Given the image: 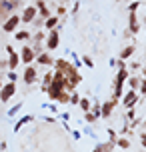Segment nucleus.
<instances>
[{"label": "nucleus", "mask_w": 146, "mask_h": 152, "mask_svg": "<svg viewBox=\"0 0 146 152\" xmlns=\"http://www.w3.org/2000/svg\"><path fill=\"white\" fill-rule=\"evenodd\" d=\"M78 104H80V108H82L84 112H88V110H90V100L82 98V100H78Z\"/></svg>", "instance_id": "obj_18"}, {"label": "nucleus", "mask_w": 146, "mask_h": 152, "mask_svg": "<svg viewBox=\"0 0 146 152\" xmlns=\"http://www.w3.org/2000/svg\"><path fill=\"white\" fill-rule=\"evenodd\" d=\"M50 80H52V72H48V74L44 76V88H46L48 84H50Z\"/></svg>", "instance_id": "obj_23"}, {"label": "nucleus", "mask_w": 146, "mask_h": 152, "mask_svg": "<svg viewBox=\"0 0 146 152\" xmlns=\"http://www.w3.org/2000/svg\"><path fill=\"white\" fill-rule=\"evenodd\" d=\"M58 42H60L58 32H56V28H52V30H50V34H48V38H46V48H48V50H54V48L58 46Z\"/></svg>", "instance_id": "obj_6"}, {"label": "nucleus", "mask_w": 146, "mask_h": 152, "mask_svg": "<svg viewBox=\"0 0 146 152\" xmlns=\"http://www.w3.org/2000/svg\"><path fill=\"white\" fill-rule=\"evenodd\" d=\"M36 76H38V72H36V68L34 66H30V64H26V70H24V82L26 84H34V80H36Z\"/></svg>", "instance_id": "obj_5"}, {"label": "nucleus", "mask_w": 146, "mask_h": 152, "mask_svg": "<svg viewBox=\"0 0 146 152\" xmlns=\"http://www.w3.org/2000/svg\"><path fill=\"white\" fill-rule=\"evenodd\" d=\"M136 102H138V94H136V90H130L126 96H124V106L126 108H132Z\"/></svg>", "instance_id": "obj_8"}, {"label": "nucleus", "mask_w": 146, "mask_h": 152, "mask_svg": "<svg viewBox=\"0 0 146 152\" xmlns=\"http://www.w3.org/2000/svg\"><path fill=\"white\" fill-rule=\"evenodd\" d=\"M116 146H120L122 150H126V148H130V142L126 140V138H116V142H114Z\"/></svg>", "instance_id": "obj_15"}, {"label": "nucleus", "mask_w": 146, "mask_h": 152, "mask_svg": "<svg viewBox=\"0 0 146 152\" xmlns=\"http://www.w3.org/2000/svg\"><path fill=\"white\" fill-rule=\"evenodd\" d=\"M134 52H136V48H134L132 44H130V46H126L122 52H120V60H126V58H130V56H132Z\"/></svg>", "instance_id": "obj_10"}, {"label": "nucleus", "mask_w": 146, "mask_h": 152, "mask_svg": "<svg viewBox=\"0 0 146 152\" xmlns=\"http://www.w3.org/2000/svg\"><path fill=\"white\" fill-rule=\"evenodd\" d=\"M18 24H20V16H10L6 22L2 24V28H4V32H14L16 28H18Z\"/></svg>", "instance_id": "obj_4"}, {"label": "nucleus", "mask_w": 146, "mask_h": 152, "mask_svg": "<svg viewBox=\"0 0 146 152\" xmlns=\"http://www.w3.org/2000/svg\"><path fill=\"white\" fill-rule=\"evenodd\" d=\"M20 108H22V102H20V104H16V106L12 108V110H10V112H8V114H10V116H14V114L18 112V110H20Z\"/></svg>", "instance_id": "obj_24"}, {"label": "nucleus", "mask_w": 146, "mask_h": 152, "mask_svg": "<svg viewBox=\"0 0 146 152\" xmlns=\"http://www.w3.org/2000/svg\"><path fill=\"white\" fill-rule=\"evenodd\" d=\"M14 92H16V84L14 82L2 84V88H0V100H2V102H8V100L14 96Z\"/></svg>", "instance_id": "obj_1"}, {"label": "nucleus", "mask_w": 146, "mask_h": 152, "mask_svg": "<svg viewBox=\"0 0 146 152\" xmlns=\"http://www.w3.org/2000/svg\"><path fill=\"white\" fill-rule=\"evenodd\" d=\"M138 22H136V14H134V12H130V30L134 32V34H136V32H138Z\"/></svg>", "instance_id": "obj_14"}, {"label": "nucleus", "mask_w": 146, "mask_h": 152, "mask_svg": "<svg viewBox=\"0 0 146 152\" xmlns=\"http://www.w3.org/2000/svg\"><path fill=\"white\" fill-rule=\"evenodd\" d=\"M140 142H142V146L146 148V132H142V134H140Z\"/></svg>", "instance_id": "obj_28"}, {"label": "nucleus", "mask_w": 146, "mask_h": 152, "mask_svg": "<svg viewBox=\"0 0 146 152\" xmlns=\"http://www.w3.org/2000/svg\"><path fill=\"white\" fill-rule=\"evenodd\" d=\"M8 80H10V82H14V80H16V74H14V70H10V72H8Z\"/></svg>", "instance_id": "obj_27"}, {"label": "nucleus", "mask_w": 146, "mask_h": 152, "mask_svg": "<svg viewBox=\"0 0 146 152\" xmlns=\"http://www.w3.org/2000/svg\"><path fill=\"white\" fill-rule=\"evenodd\" d=\"M126 80H128V86H130V90H138V86H140V80L136 78V76H128Z\"/></svg>", "instance_id": "obj_11"}, {"label": "nucleus", "mask_w": 146, "mask_h": 152, "mask_svg": "<svg viewBox=\"0 0 146 152\" xmlns=\"http://www.w3.org/2000/svg\"><path fill=\"white\" fill-rule=\"evenodd\" d=\"M138 88H140V92L146 96V78H144V80H140V86H138Z\"/></svg>", "instance_id": "obj_21"}, {"label": "nucleus", "mask_w": 146, "mask_h": 152, "mask_svg": "<svg viewBox=\"0 0 146 152\" xmlns=\"http://www.w3.org/2000/svg\"><path fill=\"white\" fill-rule=\"evenodd\" d=\"M84 64H86V66H88V68H92V66H94V62L90 60L88 56H84Z\"/></svg>", "instance_id": "obj_25"}, {"label": "nucleus", "mask_w": 146, "mask_h": 152, "mask_svg": "<svg viewBox=\"0 0 146 152\" xmlns=\"http://www.w3.org/2000/svg\"><path fill=\"white\" fill-rule=\"evenodd\" d=\"M130 68H132V70H136V68H140V64H138V62H132Z\"/></svg>", "instance_id": "obj_29"}, {"label": "nucleus", "mask_w": 146, "mask_h": 152, "mask_svg": "<svg viewBox=\"0 0 146 152\" xmlns=\"http://www.w3.org/2000/svg\"><path fill=\"white\" fill-rule=\"evenodd\" d=\"M94 152H100V148H98V146H96V148H94Z\"/></svg>", "instance_id": "obj_30"}, {"label": "nucleus", "mask_w": 146, "mask_h": 152, "mask_svg": "<svg viewBox=\"0 0 146 152\" xmlns=\"http://www.w3.org/2000/svg\"><path fill=\"white\" fill-rule=\"evenodd\" d=\"M32 120V116H24V118H20V120L16 122V126H14V130H20L24 126V124H28V122Z\"/></svg>", "instance_id": "obj_16"}, {"label": "nucleus", "mask_w": 146, "mask_h": 152, "mask_svg": "<svg viewBox=\"0 0 146 152\" xmlns=\"http://www.w3.org/2000/svg\"><path fill=\"white\" fill-rule=\"evenodd\" d=\"M14 38L18 40V42H22V40H28V38H30V32H28V30H18Z\"/></svg>", "instance_id": "obj_13"}, {"label": "nucleus", "mask_w": 146, "mask_h": 152, "mask_svg": "<svg viewBox=\"0 0 146 152\" xmlns=\"http://www.w3.org/2000/svg\"><path fill=\"white\" fill-rule=\"evenodd\" d=\"M138 6H140V4L136 2V0H134V2H132L130 6H128V10H130V12H136V10H138Z\"/></svg>", "instance_id": "obj_22"}, {"label": "nucleus", "mask_w": 146, "mask_h": 152, "mask_svg": "<svg viewBox=\"0 0 146 152\" xmlns=\"http://www.w3.org/2000/svg\"><path fill=\"white\" fill-rule=\"evenodd\" d=\"M0 88H2V80H0Z\"/></svg>", "instance_id": "obj_31"}, {"label": "nucleus", "mask_w": 146, "mask_h": 152, "mask_svg": "<svg viewBox=\"0 0 146 152\" xmlns=\"http://www.w3.org/2000/svg\"><path fill=\"white\" fill-rule=\"evenodd\" d=\"M56 24H58V18H56V16H48L44 26H46L48 30H52V28H56Z\"/></svg>", "instance_id": "obj_12"}, {"label": "nucleus", "mask_w": 146, "mask_h": 152, "mask_svg": "<svg viewBox=\"0 0 146 152\" xmlns=\"http://www.w3.org/2000/svg\"><path fill=\"white\" fill-rule=\"evenodd\" d=\"M36 6H26L22 10V16H20V20H22L24 24H28V22H34L36 20Z\"/></svg>", "instance_id": "obj_3"}, {"label": "nucleus", "mask_w": 146, "mask_h": 152, "mask_svg": "<svg viewBox=\"0 0 146 152\" xmlns=\"http://www.w3.org/2000/svg\"><path fill=\"white\" fill-rule=\"evenodd\" d=\"M144 76H146V68H144Z\"/></svg>", "instance_id": "obj_32"}, {"label": "nucleus", "mask_w": 146, "mask_h": 152, "mask_svg": "<svg viewBox=\"0 0 146 152\" xmlns=\"http://www.w3.org/2000/svg\"><path fill=\"white\" fill-rule=\"evenodd\" d=\"M78 100H80V98H78V94H72L68 102H72V104H78Z\"/></svg>", "instance_id": "obj_26"}, {"label": "nucleus", "mask_w": 146, "mask_h": 152, "mask_svg": "<svg viewBox=\"0 0 146 152\" xmlns=\"http://www.w3.org/2000/svg\"><path fill=\"white\" fill-rule=\"evenodd\" d=\"M36 58V54H34V50H32L30 46H24L22 48V54H20V60L24 62V64H30L32 60Z\"/></svg>", "instance_id": "obj_7"}, {"label": "nucleus", "mask_w": 146, "mask_h": 152, "mask_svg": "<svg viewBox=\"0 0 146 152\" xmlns=\"http://www.w3.org/2000/svg\"><path fill=\"white\" fill-rule=\"evenodd\" d=\"M116 102H118V100H114V102H104V104H102V118H108V116H110V112H112V108H114Z\"/></svg>", "instance_id": "obj_9"}, {"label": "nucleus", "mask_w": 146, "mask_h": 152, "mask_svg": "<svg viewBox=\"0 0 146 152\" xmlns=\"http://www.w3.org/2000/svg\"><path fill=\"white\" fill-rule=\"evenodd\" d=\"M96 118H98V116H96L94 112H86V122H94Z\"/></svg>", "instance_id": "obj_20"}, {"label": "nucleus", "mask_w": 146, "mask_h": 152, "mask_svg": "<svg viewBox=\"0 0 146 152\" xmlns=\"http://www.w3.org/2000/svg\"><path fill=\"white\" fill-rule=\"evenodd\" d=\"M6 52H8V64H6V68L8 70H16V68H18V62H20V56L16 54V50L12 48V46H6Z\"/></svg>", "instance_id": "obj_2"}, {"label": "nucleus", "mask_w": 146, "mask_h": 152, "mask_svg": "<svg viewBox=\"0 0 146 152\" xmlns=\"http://www.w3.org/2000/svg\"><path fill=\"white\" fill-rule=\"evenodd\" d=\"M38 10H40V14H42V16H46V18H48V10H46V6H44V2H38Z\"/></svg>", "instance_id": "obj_19"}, {"label": "nucleus", "mask_w": 146, "mask_h": 152, "mask_svg": "<svg viewBox=\"0 0 146 152\" xmlns=\"http://www.w3.org/2000/svg\"><path fill=\"white\" fill-rule=\"evenodd\" d=\"M38 62L40 64H52V58H50V54H38Z\"/></svg>", "instance_id": "obj_17"}]
</instances>
